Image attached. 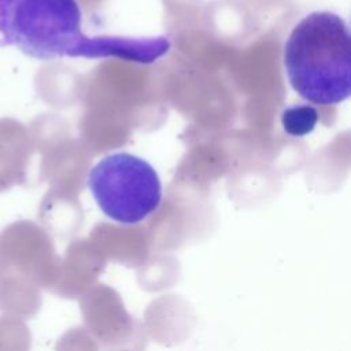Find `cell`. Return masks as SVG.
Masks as SVG:
<instances>
[{"label":"cell","mask_w":351,"mask_h":351,"mask_svg":"<svg viewBox=\"0 0 351 351\" xmlns=\"http://www.w3.org/2000/svg\"><path fill=\"white\" fill-rule=\"evenodd\" d=\"M0 45L30 58H119L152 63L170 48L165 37H90L77 0H0Z\"/></svg>","instance_id":"6da1fadb"},{"label":"cell","mask_w":351,"mask_h":351,"mask_svg":"<svg viewBox=\"0 0 351 351\" xmlns=\"http://www.w3.org/2000/svg\"><path fill=\"white\" fill-rule=\"evenodd\" d=\"M292 89L306 101L333 106L351 97V27L332 11L303 16L284 45Z\"/></svg>","instance_id":"7a4b0ae2"},{"label":"cell","mask_w":351,"mask_h":351,"mask_svg":"<svg viewBox=\"0 0 351 351\" xmlns=\"http://www.w3.org/2000/svg\"><path fill=\"white\" fill-rule=\"evenodd\" d=\"M89 191L101 213L114 222L137 225L162 203L156 170L144 159L117 152L99 160L88 174Z\"/></svg>","instance_id":"3957f363"},{"label":"cell","mask_w":351,"mask_h":351,"mask_svg":"<svg viewBox=\"0 0 351 351\" xmlns=\"http://www.w3.org/2000/svg\"><path fill=\"white\" fill-rule=\"evenodd\" d=\"M350 27H351V26H350Z\"/></svg>","instance_id":"277c9868"}]
</instances>
